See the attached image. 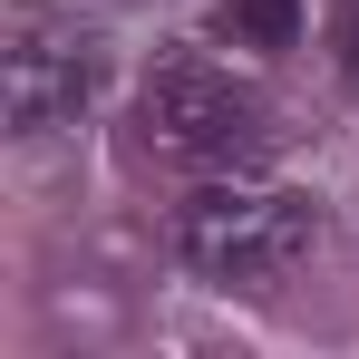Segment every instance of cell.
Wrapping results in <instances>:
<instances>
[{
	"label": "cell",
	"instance_id": "obj_3",
	"mask_svg": "<svg viewBox=\"0 0 359 359\" xmlns=\"http://www.w3.org/2000/svg\"><path fill=\"white\" fill-rule=\"evenodd\" d=\"M97 97V39L59 10H10L0 29V117L10 136H49Z\"/></svg>",
	"mask_w": 359,
	"mask_h": 359
},
{
	"label": "cell",
	"instance_id": "obj_2",
	"mask_svg": "<svg viewBox=\"0 0 359 359\" xmlns=\"http://www.w3.org/2000/svg\"><path fill=\"white\" fill-rule=\"evenodd\" d=\"M146 136L175 156V165H243V156H262V97L243 88L233 68H204V59H165L146 78Z\"/></svg>",
	"mask_w": 359,
	"mask_h": 359
},
{
	"label": "cell",
	"instance_id": "obj_1",
	"mask_svg": "<svg viewBox=\"0 0 359 359\" xmlns=\"http://www.w3.org/2000/svg\"><path fill=\"white\" fill-rule=\"evenodd\" d=\"M175 252L224 292H282L320 252V204L262 194V184H214V194H194L175 214Z\"/></svg>",
	"mask_w": 359,
	"mask_h": 359
},
{
	"label": "cell",
	"instance_id": "obj_5",
	"mask_svg": "<svg viewBox=\"0 0 359 359\" xmlns=\"http://www.w3.org/2000/svg\"><path fill=\"white\" fill-rule=\"evenodd\" d=\"M340 59H350V78H359V10H350V29H340Z\"/></svg>",
	"mask_w": 359,
	"mask_h": 359
},
{
	"label": "cell",
	"instance_id": "obj_4",
	"mask_svg": "<svg viewBox=\"0 0 359 359\" xmlns=\"http://www.w3.org/2000/svg\"><path fill=\"white\" fill-rule=\"evenodd\" d=\"M233 29L262 39V49H282V39L301 29V0H233Z\"/></svg>",
	"mask_w": 359,
	"mask_h": 359
}]
</instances>
